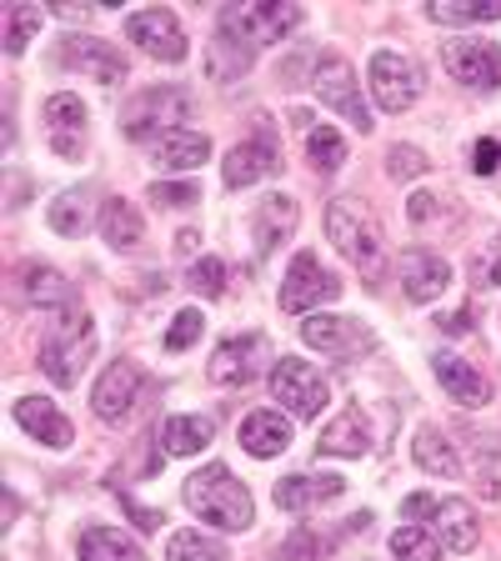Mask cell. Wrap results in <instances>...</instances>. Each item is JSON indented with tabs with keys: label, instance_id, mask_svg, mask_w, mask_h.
Masks as SVG:
<instances>
[{
	"label": "cell",
	"instance_id": "obj_1",
	"mask_svg": "<svg viewBox=\"0 0 501 561\" xmlns=\"http://www.w3.org/2000/svg\"><path fill=\"white\" fill-rule=\"evenodd\" d=\"M181 496H186L191 516L221 526V531H251V522H257V502H251L246 481L236 477L231 467H221V461L191 471V481H186Z\"/></svg>",
	"mask_w": 501,
	"mask_h": 561
},
{
	"label": "cell",
	"instance_id": "obj_2",
	"mask_svg": "<svg viewBox=\"0 0 501 561\" xmlns=\"http://www.w3.org/2000/svg\"><path fill=\"white\" fill-rule=\"evenodd\" d=\"M91 356H95L91 311H60V321L46 331V341H41V371H46V381L70 391V386L86 376Z\"/></svg>",
	"mask_w": 501,
	"mask_h": 561
},
{
	"label": "cell",
	"instance_id": "obj_3",
	"mask_svg": "<svg viewBox=\"0 0 501 561\" xmlns=\"http://www.w3.org/2000/svg\"><path fill=\"white\" fill-rule=\"evenodd\" d=\"M327 236L337 241V251L351 261L356 271H366V276H376L386 261V236L382 226H376V216L366 210V201L356 196H337L327 206Z\"/></svg>",
	"mask_w": 501,
	"mask_h": 561
},
{
	"label": "cell",
	"instance_id": "obj_4",
	"mask_svg": "<svg viewBox=\"0 0 501 561\" xmlns=\"http://www.w3.org/2000/svg\"><path fill=\"white\" fill-rule=\"evenodd\" d=\"M196 101H191L186 85H151V91H140L126 101L121 111V130L130 140H156L166 130H181V121H191Z\"/></svg>",
	"mask_w": 501,
	"mask_h": 561
},
{
	"label": "cell",
	"instance_id": "obj_5",
	"mask_svg": "<svg viewBox=\"0 0 501 561\" xmlns=\"http://www.w3.org/2000/svg\"><path fill=\"white\" fill-rule=\"evenodd\" d=\"M271 401H276L286 416H296V421H316L321 411H327V401H331V386L311 362L281 356V362L271 366Z\"/></svg>",
	"mask_w": 501,
	"mask_h": 561
},
{
	"label": "cell",
	"instance_id": "obj_6",
	"mask_svg": "<svg viewBox=\"0 0 501 561\" xmlns=\"http://www.w3.org/2000/svg\"><path fill=\"white\" fill-rule=\"evenodd\" d=\"M301 25V5H281V0H261V5H226L221 11V35L241 41L246 50L276 46Z\"/></svg>",
	"mask_w": 501,
	"mask_h": 561
},
{
	"label": "cell",
	"instance_id": "obj_7",
	"mask_svg": "<svg viewBox=\"0 0 501 561\" xmlns=\"http://www.w3.org/2000/svg\"><path fill=\"white\" fill-rule=\"evenodd\" d=\"M311 85H316V95H321V101H327L341 121H351V126L362 130V136L376 126V121H372V105H366V95H362V81H356V70H351L346 56H337V50L316 56Z\"/></svg>",
	"mask_w": 501,
	"mask_h": 561
},
{
	"label": "cell",
	"instance_id": "obj_8",
	"mask_svg": "<svg viewBox=\"0 0 501 561\" xmlns=\"http://www.w3.org/2000/svg\"><path fill=\"white\" fill-rule=\"evenodd\" d=\"M341 296V276L327 271L311 251H296L286 276H281V311L292 316H316V306H331Z\"/></svg>",
	"mask_w": 501,
	"mask_h": 561
},
{
	"label": "cell",
	"instance_id": "obj_9",
	"mask_svg": "<svg viewBox=\"0 0 501 561\" xmlns=\"http://www.w3.org/2000/svg\"><path fill=\"white\" fill-rule=\"evenodd\" d=\"M366 85H372V101L391 116L411 111L421 101V66L401 50H376L372 56V70H366Z\"/></svg>",
	"mask_w": 501,
	"mask_h": 561
},
{
	"label": "cell",
	"instance_id": "obj_10",
	"mask_svg": "<svg viewBox=\"0 0 501 561\" xmlns=\"http://www.w3.org/2000/svg\"><path fill=\"white\" fill-rule=\"evenodd\" d=\"M140 397H146V366L140 362H111L91 391V411L105 426H126L136 416Z\"/></svg>",
	"mask_w": 501,
	"mask_h": 561
},
{
	"label": "cell",
	"instance_id": "obj_11",
	"mask_svg": "<svg viewBox=\"0 0 501 561\" xmlns=\"http://www.w3.org/2000/svg\"><path fill=\"white\" fill-rule=\"evenodd\" d=\"M301 341L311 351H321V356H341V362H351V356H372L376 351V331L366 327V321H356V316H306L301 321Z\"/></svg>",
	"mask_w": 501,
	"mask_h": 561
},
{
	"label": "cell",
	"instance_id": "obj_12",
	"mask_svg": "<svg viewBox=\"0 0 501 561\" xmlns=\"http://www.w3.org/2000/svg\"><path fill=\"white\" fill-rule=\"evenodd\" d=\"M271 362V341L261 336V331H246V336H231L221 341V346L210 351V362H206V376L216 386H251L261 371H266Z\"/></svg>",
	"mask_w": 501,
	"mask_h": 561
},
{
	"label": "cell",
	"instance_id": "obj_13",
	"mask_svg": "<svg viewBox=\"0 0 501 561\" xmlns=\"http://www.w3.org/2000/svg\"><path fill=\"white\" fill-rule=\"evenodd\" d=\"M446 70H452L456 81L467 85V91H501V46L497 41H481V35H462V41H446L442 50Z\"/></svg>",
	"mask_w": 501,
	"mask_h": 561
},
{
	"label": "cell",
	"instance_id": "obj_14",
	"mask_svg": "<svg viewBox=\"0 0 501 561\" xmlns=\"http://www.w3.org/2000/svg\"><path fill=\"white\" fill-rule=\"evenodd\" d=\"M56 66L76 70L86 81H101V85H121L130 76V60L111 41H95V35H66L56 50Z\"/></svg>",
	"mask_w": 501,
	"mask_h": 561
},
{
	"label": "cell",
	"instance_id": "obj_15",
	"mask_svg": "<svg viewBox=\"0 0 501 561\" xmlns=\"http://www.w3.org/2000/svg\"><path fill=\"white\" fill-rule=\"evenodd\" d=\"M126 41H136L146 56L166 60V66L186 60V31H181V21H175L166 5H151V11H130L126 15Z\"/></svg>",
	"mask_w": 501,
	"mask_h": 561
},
{
	"label": "cell",
	"instance_id": "obj_16",
	"mask_svg": "<svg viewBox=\"0 0 501 561\" xmlns=\"http://www.w3.org/2000/svg\"><path fill=\"white\" fill-rule=\"evenodd\" d=\"M46 140L50 151L60 156V161H76V156H86V101L70 91H56L46 101Z\"/></svg>",
	"mask_w": 501,
	"mask_h": 561
},
{
	"label": "cell",
	"instance_id": "obj_17",
	"mask_svg": "<svg viewBox=\"0 0 501 561\" xmlns=\"http://www.w3.org/2000/svg\"><path fill=\"white\" fill-rule=\"evenodd\" d=\"M276 171H281L276 140L251 136V140H241V146H231V156H226V165H221V181H226V191H246V186H257V181H266V175H276Z\"/></svg>",
	"mask_w": 501,
	"mask_h": 561
},
{
	"label": "cell",
	"instance_id": "obj_18",
	"mask_svg": "<svg viewBox=\"0 0 501 561\" xmlns=\"http://www.w3.org/2000/svg\"><path fill=\"white\" fill-rule=\"evenodd\" d=\"M432 371H436L442 391L456 401V407L481 411V407L491 401V381H487V376H481L471 362H462L456 351H436V356H432Z\"/></svg>",
	"mask_w": 501,
	"mask_h": 561
},
{
	"label": "cell",
	"instance_id": "obj_19",
	"mask_svg": "<svg viewBox=\"0 0 501 561\" xmlns=\"http://www.w3.org/2000/svg\"><path fill=\"white\" fill-rule=\"evenodd\" d=\"M15 421H21L25 432H31V442L50 446V451H66V446L76 442V426H70V416L50 397H21V401H15Z\"/></svg>",
	"mask_w": 501,
	"mask_h": 561
},
{
	"label": "cell",
	"instance_id": "obj_20",
	"mask_svg": "<svg viewBox=\"0 0 501 561\" xmlns=\"http://www.w3.org/2000/svg\"><path fill=\"white\" fill-rule=\"evenodd\" d=\"M296 221H301V210H296V196L276 191V196L261 201L257 216H251V241H257V256H271V251H281V245L292 241Z\"/></svg>",
	"mask_w": 501,
	"mask_h": 561
},
{
	"label": "cell",
	"instance_id": "obj_21",
	"mask_svg": "<svg viewBox=\"0 0 501 561\" xmlns=\"http://www.w3.org/2000/svg\"><path fill=\"white\" fill-rule=\"evenodd\" d=\"M146 151H151V161L161 165V171H201V165L210 161V136H201V130L181 126V130H166V136L146 140Z\"/></svg>",
	"mask_w": 501,
	"mask_h": 561
},
{
	"label": "cell",
	"instance_id": "obj_22",
	"mask_svg": "<svg viewBox=\"0 0 501 561\" xmlns=\"http://www.w3.org/2000/svg\"><path fill=\"white\" fill-rule=\"evenodd\" d=\"M446 286H452V266L442 256L421 251V245H411L407 256H401V291H407V301L432 306Z\"/></svg>",
	"mask_w": 501,
	"mask_h": 561
},
{
	"label": "cell",
	"instance_id": "obj_23",
	"mask_svg": "<svg viewBox=\"0 0 501 561\" xmlns=\"http://www.w3.org/2000/svg\"><path fill=\"white\" fill-rule=\"evenodd\" d=\"M241 446L246 456H257V461H271V456H281L286 446H292V416L286 411H251V416L241 421Z\"/></svg>",
	"mask_w": 501,
	"mask_h": 561
},
{
	"label": "cell",
	"instance_id": "obj_24",
	"mask_svg": "<svg viewBox=\"0 0 501 561\" xmlns=\"http://www.w3.org/2000/svg\"><path fill=\"white\" fill-rule=\"evenodd\" d=\"M366 451H372V416L362 407H346L316 442V456H366Z\"/></svg>",
	"mask_w": 501,
	"mask_h": 561
},
{
	"label": "cell",
	"instance_id": "obj_25",
	"mask_svg": "<svg viewBox=\"0 0 501 561\" xmlns=\"http://www.w3.org/2000/svg\"><path fill=\"white\" fill-rule=\"evenodd\" d=\"M341 491H346L341 477H306V471H296V477H281L271 496H276L281 512H311L321 502H337Z\"/></svg>",
	"mask_w": 501,
	"mask_h": 561
},
{
	"label": "cell",
	"instance_id": "obj_26",
	"mask_svg": "<svg viewBox=\"0 0 501 561\" xmlns=\"http://www.w3.org/2000/svg\"><path fill=\"white\" fill-rule=\"evenodd\" d=\"M21 291L35 311H70V301H76V286L56 266H46V261L21 266Z\"/></svg>",
	"mask_w": 501,
	"mask_h": 561
},
{
	"label": "cell",
	"instance_id": "obj_27",
	"mask_svg": "<svg viewBox=\"0 0 501 561\" xmlns=\"http://www.w3.org/2000/svg\"><path fill=\"white\" fill-rule=\"evenodd\" d=\"M101 241L111 245V251H121V256H130V251L146 241V221H140V210L130 206V201L111 196L101 206Z\"/></svg>",
	"mask_w": 501,
	"mask_h": 561
},
{
	"label": "cell",
	"instance_id": "obj_28",
	"mask_svg": "<svg viewBox=\"0 0 501 561\" xmlns=\"http://www.w3.org/2000/svg\"><path fill=\"white\" fill-rule=\"evenodd\" d=\"M436 537H442L446 551L467 557V551L477 547V537H481L471 502H462V496H446V502H436Z\"/></svg>",
	"mask_w": 501,
	"mask_h": 561
},
{
	"label": "cell",
	"instance_id": "obj_29",
	"mask_svg": "<svg viewBox=\"0 0 501 561\" xmlns=\"http://www.w3.org/2000/svg\"><path fill=\"white\" fill-rule=\"evenodd\" d=\"M210 436H216V421L181 411V416H166V426H161V451H166V456H196V451H206V446H210Z\"/></svg>",
	"mask_w": 501,
	"mask_h": 561
},
{
	"label": "cell",
	"instance_id": "obj_30",
	"mask_svg": "<svg viewBox=\"0 0 501 561\" xmlns=\"http://www.w3.org/2000/svg\"><path fill=\"white\" fill-rule=\"evenodd\" d=\"M411 461L421 471H432V477H462V456L452 451L442 426H421L417 442H411Z\"/></svg>",
	"mask_w": 501,
	"mask_h": 561
},
{
	"label": "cell",
	"instance_id": "obj_31",
	"mask_svg": "<svg viewBox=\"0 0 501 561\" xmlns=\"http://www.w3.org/2000/svg\"><path fill=\"white\" fill-rule=\"evenodd\" d=\"M81 561H146V551H140L121 526H86Z\"/></svg>",
	"mask_w": 501,
	"mask_h": 561
},
{
	"label": "cell",
	"instance_id": "obj_32",
	"mask_svg": "<svg viewBox=\"0 0 501 561\" xmlns=\"http://www.w3.org/2000/svg\"><path fill=\"white\" fill-rule=\"evenodd\" d=\"M432 25H491L501 21V0H426Z\"/></svg>",
	"mask_w": 501,
	"mask_h": 561
},
{
	"label": "cell",
	"instance_id": "obj_33",
	"mask_svg": "<svg viewBox=\"0 0 501 561\" xmlns=\"http://www.w3.org/2000/svg\"><path fill=\"white\" fill-rule=\"evenodd\" d=\"M251 60H257V50H246L241 41H231V35H210V46H206V70L216 76V81L231 85L236 76H246L251 70Z\"/></svg>",
	"mask_w": 501,
	"mask_h": 561
},
{
	"label": "cell",
	"instance_id": "obj_34",
	"mask_svg": "<svg viewBox=\"0 0 501 561\" xmlns=\"http://www.w3.org/2000/svg\"><path fill=\"white\" fill-rule=\"evenodd\" d=\"M46 221H50V231H60V236H81L86 226H91V191L81 186V191L56 196L46 210Z\"/></svg>",
	"mask_w": 501,
	"mask_h": 561
},
{
	"label": "cell",
	"instance_id": "obj_35",
	"mask_svg": "<svg viewBox=\"0 0 501 561\" xmlns=\"http://www.w3.org/2000/svg\"><path fill=\"white\" fill-rule=\"evenodd\" d=\"M306 161L321 175L341 171V165H346V136H341L337 126H311L306 130Z\"/></svg>",
	"mask_w": 501,
	"mask_h": 561
},
{
	"label": "cell",
	"instance_id": "obj_36",
	"mask_svg": "<svg viewBox=\"0 0 501 561\" xmlns=\"http://www.w3.org/2000/svg\"><path fill=\"white\" fill-rule=\"evenodd\" d=\"M166 561H226V541L206 537V531H175L166 541Z\"/></svg>",
	"mask_w": 501,
	"mask_h": 561
},
{
	"label": "cell",
	"instance_id": "obj_37",
	"mask_svg": "<svg viewBox=\"0 0 501 561\" xmlns=\"http://www.w3.org/2000/svg\"><path fill=\"white\" fill-rule=\"evenodd\" d=\"M41 25H46L41 5H11L5 11V56H21L35 35H41Z\"/></svg>",
	"mask_w": 501,
	"mask_h": 561
},
{
	"label": "cell",
	"instance_id": "obj_38",
	"mask_svg": "<svg viewBox=\"0 0 501 561\" xmlns=\"http://www.w3.org/2000/svg\"><path fill=\"white\" fill-rule=\"evenodd\" d=\"M391 557L397 561H442V541L426 531V526H401V531H391Z\"/></svg>",
	"mask_w": 501,
	"mask_h": 561
},
{
	"label": "cell",
	"instance_id": "obj_39",
	"mask_svg": "<svg viewBox=\"0 0 501 561\" xmlns=\"http://www.w3.org/2000/svg\"><path fill=\"white\" fill-rule=\"evenodd\" d=\"M201 336H206V316L186 306V311H175L171 327H166V351H191Z\"/></svg>",
	"mask_w": 501,
	"mask_h": 561
},
{
	"label": "cell",
	"instance_id": "obj_40",
	"mask_svg": "<svg viewBox=\"0 0 501 561\" xmlns=\"http://www.w3.org/2000/svg\"><path fill=\"white\" fill-rule=\"evenodd\" d=\"M191 291L206 296V301H216V296L226 291V261H216V256L196 261V266H191Z\"/></svg>",
	"mask_w": 501,
	"mask_h": 561
},
{
	"label": "cell",
	"instance_id": "obj_41",
	"mask_svg": "<svg viewBox=\"0 0 501 561\" xmlns=\"http://www.w3.org/2000/svg\"><path fill=\"white\" fill-rule=\"evenodd\" d=\"M471 280H477V286H481V291H491V286H501V236H497V241H487V245H481V251H477V256H471Z\"/></svg>",
	"mask_w": 501,
	"mask_h": 561
},
{
	"label": "cell",
	"instance_id": "obj_42",
	"mask_svg": "<svg viewBox=\"0 0 501 561\" xmlns=\"http://www.w3.org/2000/svg\"><path fill=\"white\" fill-rule=\"evenodd\" d=\"M386 175L391 181H417V175H426V156L417 146H391L386 151Z\"/></svg>",
	"mask_w": 501,
	"mask_h": 561
},
{
	"label": "cell",
	"instance_id": "obj_43",
	"mask_svg": "<svg viewBox=\"0 0 501 561\" xmlns=\"http://www.w3.org/2000/svg\"><path fill=\"white\" fill-rule=\"evenodd\" d=\"M151 201L156 206H166V210H181V206H196L201 191H196V181H156Z\"/></svg>",
	"mask_w": 501,
	"mask_h": 561
},
{
	"label": "cell",
	"instance_id": "obj_44",
	"mask_svg": "<svg viewBox=\"0 0 501 561\" xmlns=\"http://www.w3.org/2000/svg\"><path fill=\"white\" fill-rule=\"evenodd\" d=\"M316 557H321V541H316L311 531H306V526L296 531L292 541H286V547L276 551V561H316Z\"/></svg>",
	"mask_w": 501,
	"mask_h": 561
},
{
	"label": "cell",
	"instance_id": "obj_45",
	"mask_svg": "<svg viewBox=\"0 0 501 561\" xmlns=\"http://www.w3.org/2000/svg\"><path fill=\"white\" fill-rule=\"evenodd\" d=\"M501 165V140L497 136H481L477 146H471V171L477 175H491Z\"/></svg>",
	"mask_w": 501,
	"mask_h": 561
},
{
	"label": "cell",
	"instance_id": "obj_46",
	"mask_svg": "<svg viewBox=\"0 0 501 561\" xmlns=\"http://www.w3.org/2000/svg\"><path fill=\"white\" fill-rule=\"evenodd\" d=\"M436 327H442L446 336H467V331H477V316H471V306H467V311H446Z\"/></svg>",
	"mask_w": 501,
	"mask_h": 561
},
{
	"label": "cell",
	"instance_id": "obj_47",
	"mask_svg": "<svg viewBox=\"0 0 501 561\" xmlns=\"http://www.w3.org/2000/svg\"><path fill=\"white\" fill-rule=\"evenodd\" d=\"M401 516L421 526V516H436V502L426 496V491H417V496H407V502H401Z\"/></svg>",
	"mask_w": 501,
	"mask_h": 561
},
{
	"label": "cell",
	"instance_id": "obj_48",
	"mask_svg": "<svg viewBox=\"0 0 501 561\" xmlns=\"http://www.w3.org/2000/svg\"><path fill=\"white\" fill-rule=\"evenodd\" d=\"M432 210H436V196H432V191H417V196H411V206H407L411 226H426V216H432Z\"/></svg>",
	"mask_w": 501,
	"mask_h": 561
},
{
	"label": "cell",
	"instance_id": "obj_49",
	"mask_svg": "<svg viewBox=\"0 0 501 561\" xmlns=\"http://www.w3.org/2000/svg\"><path fill=\"white\" fill-rule=\"evenodd\" d=\"M126 512L136 516L140 531H156V526H161V512H146V506H136V502H126Z\"/></svg>",
	"mask_w": 501,
	"mask_h": 561
},
{
	"label": "cell",
	"instance_id": "obj_50",
	"mask_svg": "<svg viewBox=\"0 0 501 561\" xmlns=\"http://www.w3.org/2000/svg\"><path fill=\"white\" fill-rule=\"evenodd\" d=\"M50 15H60V21L70 25V21H91L95 11H91V5H56V11H50Z\"/></svg>",
	"mask_w": 501,
	"mask_h": 561
},
{
	"label": "cell",
	"instance_id": "obj_51",
	"mask_svg": "<svg viewBox=\"0 0 501 561\" xmlns=\"http://www.w3.org/2000/svg\"><path fill=\"white\" fill-rule=\"evenodd\" d=\"M196 241H201L196 231H175V251H181V256H186V251H196Z\"/></svg>",
	"mask_w": 501,
	"mask_h": 561
}]
</instances>
